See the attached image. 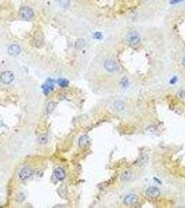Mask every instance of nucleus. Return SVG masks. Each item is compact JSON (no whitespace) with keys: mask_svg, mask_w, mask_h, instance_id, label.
Listing matches in <instances>:
<instances>
[{"mask_svg":"<svg viewBox=\"0 0 185 208\" xmlns=\"http://www.w3.org/2000/svg\"><path fill=\"white\" fill-rule=\"evenodd\" d=\"M33 45L37 48H40L44 45V35L40 29H38L34 33L32 38Z\"/></svg>","mask_w":185,"mask_h":208,"instance_id":"nucleus-1","label":"nucleus"},{"mask_svg":"<svg viewBox=\"0 0 185 208\" xmlns=\"http://www.w3.org/2000/svg\"><path fill=\"white\" fill-rule=\"evenodd\" d=\"M104 67L107 72H111V73L118 72L120 69L119 65L111 58H107L105 60L104 62Z\"/></svg>","mask_w":185,"mask_h":208,"instance_id":"nucleus-2","label":"nucleus"},{"mask_svg":"<svg viewBox=\"0 0 185 208\" xmlns=\"http://www.w3.org/2000/svg\"><path fill=\"white\" fill-rule=\"evenodd\" d=\"M14 78H15V76H14L13 74L10 71H5V72H1L0 74V81L4 84H11L13 81Z\"/></svg>","mask_w":185,"mask_h":208,"instance_id":"nucleus-3","label":"nucleus"},{"mask_svg":"<svg viewBox=\"0 0 185 208\" xmlns=\"http://www.w3.org/2000/svg\"><path fill=\"white\" fill-rule=\"evenodd\" d=\"M20 16L24 20H30L34 17V13L32 9L28 6L22 7L20 10Z\"/></svg>","mask_w":185,"mask_h":208,"instance_id":"nucleus-4","label":"nucleus"},{"mask_svg":"<svg viewBox=\"0 0 185 208\" xmlns=\"http://www.w3.org/2000/svg\"><path fill=\"white\" fill-rule=\"evenodd\" d=\"M141 37L139 34L136 31H131L127 36V40L130 45H136L140 42Z\"/></svg>","mask_w":185,"mask_h":208,"instance_id":"nucleus-5","label":"nucleus"},{"mask_svg":"<svg viewBox=\"0 0 185 208\" xmlns=\"http://www.w3.org/2000/svg\"><path fill=\"white\" fill-rule=\"evenodd\" d=\"M18 176L22 180H26L32 176V171L29 168H24L20 171Z\"/></svg>","mask_w":185,"mask_h":208,"instance_id":"nucleus-6","label":"nucleus"},{"mask_svg":"<svg viewBox=\"0 0 185 208\" xmlns=\"http://www.w3.org/2000/svg\"><path fill=\"white\" fill-rule=\"evenodd\" d=\"M21 51V48L18 45L16 44H13L9 46V49H8V52H9V55L12 56H18Z\"/></svg>","mask_w":185,"mask_h":208,"instance_id":"nucleus-7","label":"nucleus"},{"mask_svg":"<svg viewBox=\"0 0 185 208\" xmlns=\"http://www.w3.org/2000/svg\"><path fill=\"white\" fill-rule=\"evenodd\" d=\"M145 194L150 198H157L160 194V191L156 187H150L146 190Z\"/></svg>","mask_w":185,"mask_h":208,"instance_id":"nucleus-8","label":"nucleus"},{"mask_svg":"<svg viewBox=\"0 0 185 208\" xmlns=\"http://www.w3.org/2000/svg\"><path fill=\"white\" fill-rule=\"evenodd\" d=\"M138 201V198L135 194H129L125 198L124 202L127 205H132Z\"/></svg>","mask_w":185,"mask_h":208,"instance_id":"nucleus-9","label":"nucleus"},{"mask_svg":"<svg viewBox=\"0 0 185 208\" xmlns=\"http://www.w3.org/2000/svg\"><path fill=\"white\" fill-rule=\"evenodd\" d=\"M66 171L64 169L59 167L55 169L54 171V176L58 180H63L66 178Z\"/></svg>","mask_w":185,"mask_h":208,"instance_id":"nucleus-10","label":"nucleus"},{"mask_svg":"<svg viewBox=\"0 0 185 208\" xmlns=\"http://www.w3.org/2000/svg\"><path fill=\"white\" fill-rule=\"evenodd\" d=\"M132 178V173L130 171H128V170L123 172V173H122L121 176V180L123 181V182H129V180H131Z\"/></svg>","mask_w":185,"mask_h":208,"instance_id":"nucleus-11","label":"nucleus"},{"mask_svg":"<svg viewBox=\"0 0 185 208\" xmlns=\"http://www.w3.org/2000/svg\"><path fill=\"white\" fill-rule=\"evenodd\" d=\"M88 138L86 135H84L82 136L81 138L80 139V141H79V144H80V146H84L88 144Z\"/></svg>","mask_w":185,"mask_h":208,"instance_id":"nucleus-12","label":"nucleus"},{"mask_svg":"<svg viewBox=\"0 0 185 208\" xmlns=\"http://www.w3.org/2000/svg\"><path fill=\"white\" fill-rule=\"evenodd\" d=\"M114 107L118 111H121L124 108V103L121 101H117L116 103H114Z\"/></svg>","mask_w":185,"mask_h":208,"instance_id":"nucleus-13","label":"nucleus"},{"mask_svg":"<svg viewBox=\"0 0 185 208\" xmlns=\"http://www.w3.org/2000/svg\"><path fill=\"white\" fill-rule=\"evenodd\" d=\"M58 84H59V86L61 87H66L68 86V81L67 80L61 78V79L58 80Z\"/></svg>","mask_w":185,"mask_h":208,"instance_id":"nucleus-14","label":"nucleus"},{"mask_svg":"<svg viewBox=\"0 0 185 208\" xmlns=\"http://www.w3.org/2000/svg\"><path fill=\"white\" fill-rule=\"evenodd\" d=\"M60 4L62 5V6H65V7H66V6H68L69 5L70 0H61V1H60Z\"/></svg>","mask_w":185,"mask_h":208,"instance_id":"nucleus-15","label":"nucleus"},{"mask_svg":"<svg viewBox=\"0 0 185 208\" xmlns=\"http://www.w3.org/2000/svg\"><path fill=\"white\" fill-rule=\"evenodd\" d=\"M184 0H171V1H170V3L171 4H178V3L180 2H182V1H183Z\"/></svg>","mask_w":185,"mask_h":208,"instance_id":"nucleus-16","label":"nucleus"},{"mask_svg":"<svg viewBox=\"0 0 185 208\" xmlns=\"http://www.w3.org/2000/svg\"><path fill=\"white\" fill-rule=\"evenodd\" d=\"M182 63L183 66H184V67H185V56L182 58Z\"/></svg>","mask_w":185,"mask_h":208,"instance_id":"nucleus-17","label":"nucleus"}]
</instances>
